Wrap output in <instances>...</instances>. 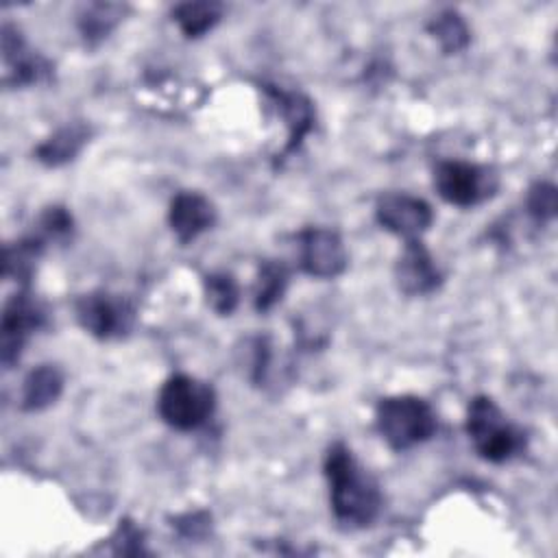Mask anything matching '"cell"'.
Listing matches in <instances>:
<instances>
[{
	"label": "cell",
	"instance_id": "21",
	"mask_svg": "<svg viewBox=\"0 0 558 558\" xmlns=\"http://www.w3.org/2000/svg\"><path fill=\"white\" fill-rule=\"evenodd\" d=\"M203 294L218 316H231L240 303V286L229 272H209L203 277Z\"/></svg>",
	"mask_w": 558,
	"mask_h": 558
},
{
	"label": "cell",
	"instance_id": "13",
	"mask_svg": "<svg viewBox=\"0 0 558 558\" xmlns=\"http://www.w3.org/2000/svg\"><path fill=\"white\" fill-rule=\"evenodd\" d=\"M264 92L270 98L277 116L286 124V144L281 150V159H286V155L294 153L303 144L305 135L312 131L316 118L314 105L301 92H288L277 85H264Z\"/></svg>",
	"mask_w": 558,
	"mask_h": 558
},
{
	"label": "cell",
	"instance_id": "8",
	"mask_svg": "<svg viewBox=\"0 0 558 558\" xmlns=\"http://www.w3.org/2000/svg\"><path fill=\"white\" fill-rule=\"evenodd\" d=\"M299 268L314 279H336L347 270V246L336 229L305 227L296 235Z\"/></svg>",
	"mask_w": 558,
	"mask_h": 558
},
{
	"label": "cell",
	"instance_id": "15",
	"mask_svg": "<svg viewBox=\"0 0 558 558\" xmlns=\"http://www.w3.org/2000/svg\"><path fill=\"white\" fill-rule=\"evenodd\" d=\"M63 373L57 364H39L22 381L20 408L24 412H39L50 408L63 392Z\"/></svg>",
	"mask_w": 558,
	"mask_h": 558
},
{
	"label": "cell",
	"instance_id": "18",
	"mask_svg": "<svg viewBox=\"0 0 558 558\" xmlns=\"http://www.w3.org/2000/svg\"><path fill=\"white\" fill-rule=\"evenodd\" d=\"M225 7L220 2L211 0H198V2H181L172 9V20L187 39H198L207 35L220 20H222Z\"/></svg>",
	"mask_w": 558,
	"mask_h": 558
},
{
	"label": "cell",
	"instance_id": "10",
	"mask_svg": "<svg viewBox=\"0 0 558 558\" xmlns=\"http://www.w3.org/2000/svg\"><path fill=\"white\" fill-rule=\"evenodd\" d=\"M50 61L33 50L17 26L2 24V83L7 87H28L50 76Z\"/></svg>",
	"mask_w": 558,
	"mask_h": 558
},
{
	"label": "cell",
	"instance_id": "4",
	"mask_svg": "<svg viewBox=\"0 0 558 558\" xmlns=\"http://www.w3.org/2000/svg\"><path fill=\"white\" fill-rule=\"evenodd\" d=\"M216 410V390L192 375H170L157 395L159 418L179 432H192L205 425Z\"/></svg>",
	"mask_w": 558,
	"mask_h": 558
},
{
	"label": "cell",
	"instance_id": "6",
	"mask_svg": "<svg viewBox=\"0 0 558 558\" xmlns=\"http://www.w3.org/2000/svg\"><path fill=\"white\" fill-rule=\"evenodd\" d=\"M74 314L78 325L98 340L126 336L135 323V307L129 299L105 290L87 292L76 299Z\"/></svg>",
	"mask_w": 558,
	"mask_h": 558
},
{
	"label": "cell",
	"instance_id": "11",
	"mask_svg": "<svg viewBox=\"0 0 558 558\" xmlns=\"http://www.w3.org/2000/svg\"><path fill=\"white\" fill-rule=\"evenodd\" d=\"M395 281L408 296H425L442 286V272L421 238L405 240L395 264Z\"/></svg>",
	"mask_w": 558,
	"mask_h": 558
},
{
	"label": "cell",
	"instance_id": "14",
	"mask_svg": "<svg viewBox=\"0 0 558 558\" xmlns=\"http://www.w3.org/2000/svg\"><path fill=\"white\" fill-rule=\"evenodd\" d=\"M89 126L83 122H68L59 126L52 135H48L37 148L35 159L46 168H59L78 157V153L89 142Z\"/></svg>",
	"mask_w": 558,
	"mask_h": 558
},
{
	"label": "cell",
	"instance_id": "1",
	"mask_svg": "<svg viewBox=\"0 0 558 558\" xmlns=\"http://www.w3.org/2000/svg\"><path fill=\"white\" fill-rule=\"evenodd\" d=\"M329 484V504L336 521L347 530L368 527L381 512L384 497L379 484L353 458L344 442H333L323 462Z\"/></svg>",
	"mask_w": 558,
	"mask_h": 558
},
{
	"label": "cell",
	"instance_id": "12",
	"mask_svg": "<svg viewBox=\"0 0 558 558\" xmlns=\"http://www.w3.org/2000/svg\"><path fill=\"white\" fill-rule=\"evenodd\" d=\"M216 222L214 203L194 190H181L168 207V225L181 244H190Z\"/></svg>",
	"mask_w": 558,
	"mask_h": 558
},
{
	"label": "cell",
	"instance_id": "23",
	"mask_svg": "<svg viewBox=\"0 0 558 558\" xmlns=\"http://www.w3.org/2000/svg\"><path fill=\"white\" fill-rule=\"evenodd\" d=\"M72 229H74L72 214L61 205L46 207L37 220V235L44 238L46 242L48 240H65V238H70Z\"/></svg>",
	"mask_w": 558,
	"mask_h": 558
},
{
	"label": "cell",
	"instance_id": "7",
	"mask_svg": "<svg viewBox=\"0 0 558 558\" xmlns=\"http://www.w3.org/2000/svg\"><path fill=\"white\" fill-rule=\"evenodd\" d=\"M46 323L44 305L22 288L15 292L2 310L0 320V360L4 368H11L26 344V340Z\"/></svg>",
	"mask_w": 558,
	"mask_h": 558
},
{
	"label": "cell",
	"instance_id": "22",
	"mask_svg": "<svg viewBox=\"0 0 558 558\" xmlns=\"http://www.w3.org/2000/svg\"><path fill=\"white\" fill-rule=\"evenodd\" d=\"M525 207L527 214L536 220V222H549L556 218V209H558V194H556V185L549 181H536L530 185L527 196H525Z\"/></svg>",
	"mask_w": 558,
	"mask_h": 558
},
{
	"label": "cell",
	"instance_id": "19",
	"mask_svg": "<svg viewBox=\"0 0 558 558\" xmlns=\"http://www.w3.org/2000/svg\"><path fill=\"white\" fill-rule=\"evenodd\" d=\"M427 33L438 41L445 54H458L471 44V28L456 9L436 13L427 24Z\"/></svg>",
	"mask_w": 558,
	"mask_h": 558
},
{
	"label": "cell",
	"instance_id": "9",
	"mask_svg": "<svg viewBox=\"0 0 558 558\" xmlns=\"http://www.w3.org/2000/svg\"><path fill=\"white\" fill-rule=\"evenodd\" d=\"M375 218L388 233L416 240L432 227L434 209L427 201L408 192H386L375 203Z\"/></svg>",
	"mask_w": 558,
	"mask_h": 558
},
{
	"label": "cell",
	"instance_id": "2",
	"mask_svg": "<svg viewBox=\"0 0 558 558\" xmlns=\"http://www.w3.org/2000/svg\"><path fill=\"white\" fill-rule=\"evenodd\" d=\"M464 429L475 453L493 464L517 458L519 453H523L527 442L523 429L508 421L501 408L486 395H477L471 399L466 408Z\"/></svg>",
	"mask_w": 558,
	"mask_h": 558
},
{
	"label": "cell",
	"instance_id": "17",
	"mask_svg": "<svg viewBox=\"0 0 558 558\" xmlns=\"http://www.w3.org/2000/svg\"><path fill=\"white\" fill-rule=\"evenodd\" d=\"M46 248V240L39 238L37 233L24 235L17 242H11L4 246V255H2V275L4 279H13L22 286L28 283V279L33 277L35 264L39 259V255Z\"/></svg>",
	"mask_w": 558,
	"mask_h": 558
},
{
	"label": "cell",
	"instance_id": "24",
	"mask_svg": "<svg viewBox=\"0 0 558 558\" xmlns=\"http://www.w3.org/2000/svg\"><path fill=\"white\" fill-rule=\"evenodd\" d=\"M177 527L185 534V536H203L209 530V514L207 512H194V514H185L183 519H177Z\"/></svg>",
	"mask_w": 558,
	"mask_h": 558
},
{
	"label": "cell",
	"instance_id": "20",
	"mask_svg": "<svg viewBox=\"0 0 558 558\" xmlns=\"http://www.w3.org/2000/svg\"><path fill=\"white\" fill-rule=\"evenodd\" d=\"M288 288V268L277 259H266L259 266L255 288H253V305L257 312L272 310L286 294Z\"/></svg>",
	"mask_w": 558,
	"mask_h": 558
},
{
	"label": "cell",
	"instance_id": "16",
	"mask_svg": "<svg viewBox=\"0 0 558 558\" xmlns=\"http://www.w3.org/2000/svg\"><path fill=\"white\" fill-rule=\"evenodd\" d=\"M129 7L118 2H89L76 15L78 35L87 46H98L124 20Z\"/></svg>",
	"mask_w": 558,
	"mask_h": 558
},
{
	"label": "cell",
	"instance_id": "3",
	"mask_svg": "<svg viewBox=\"0 0 558 558\" xmlns=\"http://www.w3.org/2000/svg\"><path fill=\"white\" fill-rule=\"evenodd\" d=\"M375 423L395 451H408L421 442H427L438 429L436 410L416 395L384 397L375 410Z\"/></svg>",
	"mask_w": 558,
	"mask_h": 558
},
{
	"label": "cell",
	"instance_id": "5",
	"mask_svg": "<svg viewBox=\"0 0 558 558\" xmlns=\"http://www.w3.org/2000/svg\"><path fill=\"white\" fill-rule=\"evenodd\" d=\"M434 187L449 205L475 207L497 194L499 174L484 163L447 159L434 168Z\"/></svg>",
	"mask_w": 558,
	"mask_h": 558
}]
</instances>
